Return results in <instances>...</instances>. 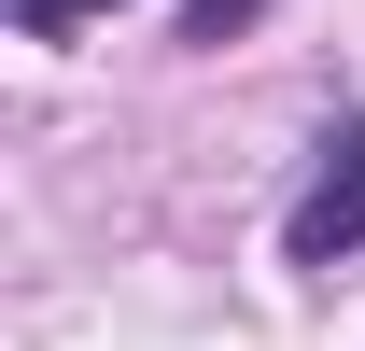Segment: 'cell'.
Instances as JSON below:
<instances>
[{"label":"cell","instance_id":"obj_3","mask_svg":"<svg viewBox=\"0 0 365 351\" xmlns=\"http://www.w3.org/2000/svg\"><path fill=\"white\" fill-rule=\"evenodd\" d=\"M85 14H113V0H14V29H43V43H56V29H85Z\"/></svg>","mask_w":365,"mask_h":351},{"label":"cell","instance_id":"obj_1","mask_svg":"<svg viewBox=\"0 0 365 351\" xmlns=\"http://www.w3.org/2000/svg\"><path fill=\"white\" fill-rule=\"evenodd\" d=\"M281 253H295V267H337V253H365V113H351L337 141H323V183L295 197Z\"/></svg>","mask_w":365,"mask_h":351},{"label":"cell","instance_id":"obj_2","mask_svg":"<svg viewBox=\"0 0 365 351\" xmlns=\"http://www.w3.org/2000/svg\"><path fill=\"white\" fill-rule=\"evenodd\" d=\"M253 14H267V0H182V29H197V43H225V29H253Z\"/></svg>","mask_w":365,"mask_h":351}]
</instances>
